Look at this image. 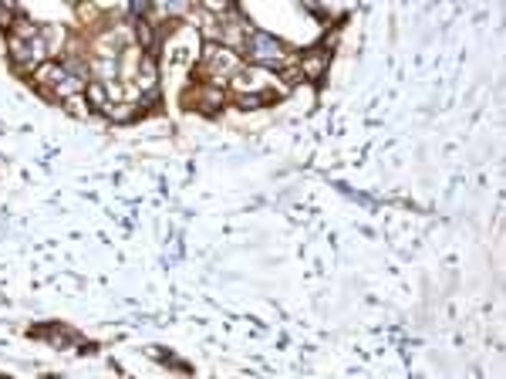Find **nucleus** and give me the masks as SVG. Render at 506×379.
<instances>
[{
    "label": "nucleus",
    "instance_id": "1",
    "mask_svg": "<svg viewBox=\"0 0 506 379\" xmlns=\"http://www.w3.org/2000/svg\"><path fill=\"white\" fill-rule=\"evenodd\" d=\"M246 54H250V61L257 65V68H287L294 58H290V51L284 47V44L277 41L273 34H267V31H250L246 34Z\"/></svg>",
    "mask_w": 506,
    "mask_h": 379
},
{
    "label": "nucleus",
    "instance_id": "2",
    "mask_svg": "<svg viewBox=\"0 0 506 379\" xmlns=\"http://www.w3.org/2000/svg\"><path fill=\"white\" fill-rule=\"evenodd\" d=\"M183 102H186V105L193 102L199 112H206V116H209V112H216V109L227 102V91H223L220 85H199V91H196L193 98H186V95H183Z\"/></svg>",
    "mask_w": 506,
    "mask_h": 379
},
{
    "label": "nucleus",
    "instance_id": "3",
    "mask_svg": "<svg viewBox=\"0 0 506 379\" xmlns=\"http://www.w3.org/2000/svg\"><path fill=\"white\" fill-rule=\"evenodd\" d=\"M324 72H327V51H308V54L301 58V75H304L308 82H317Z\"/></svg>",
    "mask_w": 506,
    "mask_h": 379
},
{
    "label": "nucleus",
    "instance_id": "4",
    "mask_svg": "<svg viewBox=\"0 0 506 379\" xmlns=\"http://www.w3.org/2000/svg\"><path fill=\"white\" fill-rule=\"evenodd\" d=\"M159 88V65H156V58H142L139 61V91L146 95V91H156Z\"/></svg>",
    "mask_w": 506,
    "mask_h": 379
},
{
    "label": "nucleus",
    "instance_id": "5",
    "mask_svg": "<svg viewBox=\"0 0 506 379\" xmlns=\"http://www.w3.org/2000/svg\"><path fill=\"white\" fill-rule=\"evenodd\" d=\"M84 102L91 105V109H108L112 102H108V88H105V82H88L84 85Z\"/></svg>",
    "mask_w": 506,
    "mask_h": 379
},
{
    "label": "nucleus",
    "instance_id": "6",
    "mask_svg": "<svg viewBox=\"0 0 506 379\" xmlns=\"http://www.w3.org/2000/svg\"><path fill=\"white\" fill-rule=\"evenodd\" d=\"M34 78H38L41 85H61L65 78H68V72H65V65H54V61H44V65H38L34 68Z\"/></svg>",
    "mask_w": 506,
    "mask_h": 379
},
{
    "label": "nucleus",
    "instance_id": "7",
    "mask_svg": "<svg viewBox=\"0 0 506 379\" xmlns=\"http://www.w3.org/2000/svg\"><path fill=\"white\" fill-rule=\"evenodd\" d=\"M135 38L142 44V51H152L159 44V34H156V28H152L149 17H139V21H135Z\"/></svg>",
    "mask_w": 506,
    "mask_h": 379
},
{
    "label": "nucleus",
    "instance_id": "8",
    "mask_svg": "<svg viewBox=\"0 0 506 379\" xmlns=\"http://www.w3.org/2000/svg\"><path fill=\"white\" fill-rule=\"evenodd\" d=\"M84 78H75V75H68V78H65V82L61 85H54V98H61V102H65V98H71V95H81V88H84Z\"/></svg>",
    "mask_w": 506,
    "mask_h": 379
},
{
    "label": "nucleus",
    "instance_id": "9",
    "mask_svg": "<svg viewBox=\"0 0 506 379\" xmlns=\"http://www.w3.org/2000/svg\"><path fill=\"white\" fill-rule=\"evenodd\" d=\"M135 112H139V109H135V105H128V102H122V105H108V109H105V116H108L112 122H132V119H135Z\"/></svg>",
    "mask_w": 506,
    "mask_h": 379
},
{
    "label": "nucleus",
    "instance_id": "10",
    "mask_svg": "<svg viewBox=\"0 0 506 379\" xmlns=\"http://www.w3.org/2000/svg\"><path fill=\"white\" fill-rule=\"evenodd\" d=\"M271 102V95H253V91H246V95H236V109H246V112H253V109H264Z\"/></svg>",
    "mask_w": 506,
    "mask_h": 379
},
{
    "label": "nucleus",
    "instance_id": "11",
    "mask_svg": "<svg viewBox=\"0 0 506 379\" xmlns=\"http://www.w3.org/2000/svg\"><path fill=\"white\" fill-rule=\"evenodd\" d=\"M65 105L71 109V116H88V112H91V105L84 102V95H71V98H65Z\"/></svg>",
    "mask_w": 506,
    "mask_h": 379
}]
</instances>
